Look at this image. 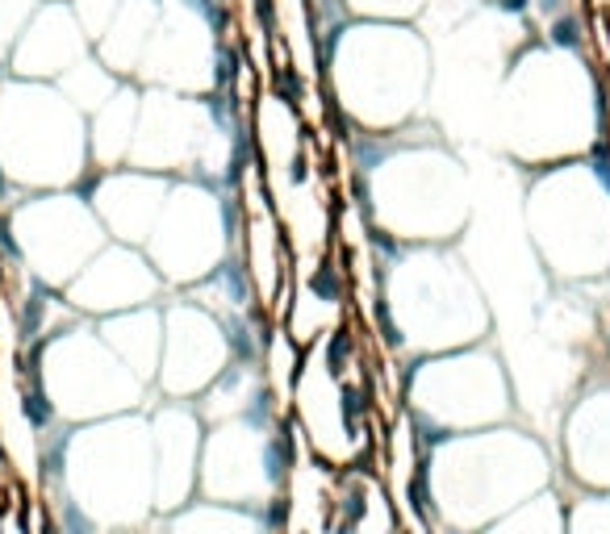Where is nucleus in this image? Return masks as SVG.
<instances>
[{
  "instance_id": "bb28decb",
  "label": "nucleus",
  "mask_w": 610,
  "mask_h": 534,
  "mask_svg": "<svg viewBox=\"0 0 610 534\" xmlns=\"http://www.w3.org/2000/svg\"><path fill=\"white\" fill-rule=\"evenodd\" d=\"M55 88L68 96L80 114L89 117V114H96V109H101L109 96L118 93L121 80L109 68H105L96 55H84L75 68H68L63 75H59V80H55Z\"/></svg>"
},
{
  "instance_id": "9b49d317",
  "label": "nucleus",
  "mask_w": 610,
  "mask_h": 534,
  "mask_svg": "<svg viewBox=\"0 0 610 534\" xmlns=\"http://www.w3.org/2000/svg\"><path fill=\"white\" fill-rule=\"evenodd\" d=\"M289 464H293V435L277 410L210 422L201 439L197 493L201 501L272 513L281 506Z\"/></svg>"
},
{
  "instance_id": "393cba45",
  "label": "nucleus",
  "mask_w": 610,
  "mask_h": 534,
  "mask_svg": "<svg viewBox=\"0 0 610 534\" xmlns=\"http://www.w3.org/2000/svg\"><path fill=\"white\" fill-rule=\"evenodd\" d=\"M164 534H272L268 513L218 506V501H188L185 510L167 513Z\"/></svg>"
},
{
  "instance_id": "2eb2a0df",
  "label": "nucleus",
  "mask_w": 610,
  "mask_h": 534,
  "mask_svg": "<svg viewBox=\"0 0 610 534\" xmlns=\"http://www.w3.org/2000/svg\"><path fill=\"white\" fill-rule=\"evenodd\" d=\"M164 309V351L155 389L164 401H197L238 359L231 330L192 297H172Z\"/></svg>"
},
{
  "instance_id": "c756f323",
  "label": "nucleus",
  "mask_w": 610,
  "mask_h": 534,
  "mask_svg": "<svg viewBox=\"0 0 610 534\" xmlns=\"http://www.w3.org/2000/svg\"><path fill=\"white\" fill-rule=\"evenodd\" d=\"M343 4H352L360 17H389V22L419 17L426 9V0H343Z\"/></svg>"
},
{
  "instance_id": "f03ea898",
  "label": "nucleus",
  "mask_w": 610,
  "mask_h": 534,
  "mask_svg": "<svg viewBox=\"0 0 610 534\" xmlns=\"http://www.w3.org/2000/svg\"><path fill=\"white\" fill-rule=\"evenodd\" d=\"M406 139L394 146H380V134H373L376 155L373 163L355 167L360 180V213L368 230L398 247H439L456 242L472 222L477 188L465 159L444 139Z\"/></svg>"
},
{
  "instance_id": "2f4dec72",
  "label": "nucleus",
  "mask_w": 610,
  "mask_h": 534,
  "mask_svg": "<svg viewBox=\"0 0 610 534\" xmlns=\"http://www.w3.org/2000/svg\"><path fill=\"white\" fill-rule=\"evenodd\" d=\"M589 4H594V9H610V0H589Z\"/></svg>"
},
{
  "instance_id": "f8f14e48",
  "label": "nucleus",
  "mask_w": 610,
  "mask_h": 534,
  "mask_svg": "<svg viewBox=\"0 0 610 534\" xmlns=\"http://www.w3.org/2000/svg\"><path fill=\"white\" fill-rule=\"evenodd\" d=\"M235 192L206 180H172L146 259L167 288H192L235 259Z\"/></svg>"
},
{
  "instance_id": "dca6fc26",
  "label": "nucleus",
  "mask_w": 610,
  "mask_h": 534,
  "mask_svg": "<svg viewBox=\"0 0 610 534\" xmlns=\"http://www.w3.org/2000/svg\"><path fill=\"white\" fill-rule=\"evenodd\" d=\"M218 34L192 0H160V22L142 50L139 80L180 96L218 93Z\"/></svg>"
},
{
  "instance_id": "7ed1b4c3",
  "label": "nucleus",
  "mask_w": 610,
  "mask_h": 534,
  "mask_svg": "<svg viewBox=\"0 0 610 534\" xmlns=\"http://www.w3.org/2000/svg\"><path fill=\"white\" fill-rule=\"evenodd\" d=\"M602 100L586 63L564 50L523 55L493 100L490 146L527 171L582 159L602 142Z\"/></svg>"
},
{
  "instance_id": "5701e85b",
  "label": "nucleus",
  "mask_w": 610,
  "mask_h": 534,
  "mask_svg": "<svg viewBox=\"0 0 610 534\" xmlns=\"http://www.w3.org/2000/svg\"><path fill=\"white\" fill-rule=\"evenodd\" d=\"M139 88L121 84L96 114H89V163H93V171L126 167L130 146H134V126H139Z\"/></svg>"
},
{
  "instance_id": "cd10ccee",
  "label": "nucleus",
  "mask_w": 610,
  "mask_h": 534,
  "mask_svg": "<svg viewBox=\"0 0 610 534\" xmlns=\"http://www.w3.org/2000/svg\"><path fill=\"white\" fill-rule=\"evenodd\" d=\"M564 534H610V493H577L564 501Z\"/></svg>"
},
{
  "instance_id": "f257e3e1",
  "label": "nucleus",
  "mask_w": 610,
  "mask_h": 534,
  "mask_svg": "<svg viewBox=\"0 0 610 534\" xmlns=\"http://www.w3.org/2000/svg\"><path fill=\"white\" fill-rule=\"evenodd\" d=\"M556 480V455L536 430L485 426L426 439L419 518L439 534H477Z\"/></svg>"
},
{
  "instance_id": "412c9836",
  "label": "nucleus",
  "mask_w": 610,
  "mask_h": 534,
  "mask_svg": "<svg viewBox=\"0 0 610 534\" xmlns=\"http://www.w3.org/2000/svg\"><path fill=\"white\" fill-rule=\"evenodd\" d=\"M561 467L589 493H610V380L568 405L561 422Z\"/></svg>"
},
{
  "instance_id": "7c9ffc66",
  "label": "nucleus",
  "mask_w": 610,
  "mask_h": 534,
  "mask_svg": "<svg viewBox=\"0 0 610 534\" xmlns=\"http://www.w3.org/2000/svg\"><path fill=\"white\" fill-rule=\"evenodd\" d=\"M406 534H435V531L426 526L423 518H410V522H406Z\"/></svg>"
},
{
  "instance_id": "6e6552de",
  "label": "nucleus",
  "mask_w": 610,
  "mask_h": 534,
  "mask_svg": "<svg viewBox=\"0 0 610 534\" xmlns=\"http://www.w3.org/2000/svg\"><path fill=\"white\" fill-rule=\"evenodd\" d=\"M89 117L55 84L13 80L0 88V176L25 192L89 180Z\"/></svg>"
},
{
  "instance_id": "39448f33",
  "label": "nucleus",
  "mask_w": 610,
  "mask_h": 534,
  "mask_svg": "<svg viewBox=\"0 0 610 534\" xmlns=\"http://www.w3.org/2000/svg\"><path fill=\"white\" fill-rule=\"evenodd\" d=\"M47 476L59 501L84 513L101 534H139L155 518V467L146 414L84 422L63 439H43Z\"/></svg>"
},
{
  "instance_id": "c85d7f7f",
  "label": "nucleus",
  "mask_w": 610,
  "mask_h": 534,
  "mask_svg": "<svg viewBox=\"0 0 610 534\" xmlns=\"http://www.w3.org/2000/svg\"><path fill=\"white\" fill-rule=\"evenodd\" d=\"M34 13H38V0H0V55L13 50Z\"/></svg>"
},
{
  "instance_id": "473e14b6",
  "label": "nucleus",
  "mask_w": 610,
  "mask_h": 534,
  "mask_svg": "<svg viewBox=\"0 0 610 534\" xmlns=\"http://www.w3.org/2000/svg\"><path fill=\"white\" fill-rule=\"evenodd\" d=\"M497 4H511V0H497Z\"/></svg>"
},
{
  "instance_id": "f3484780",
  "label": "nucleus",
  "mask_w": 610,
  "mask_h": 534,
  "mask_svg": "<svg viewBox=\"0 0 610 534\" xmlns=\"http://www.w3.org/2000/svg\"><path fill=\"white\" fill-rule=\"evenodd\" d=\"M167 293V284L160 280V272L151 268V259L142 247H126V242H105L80 272L63 288V301L89 318H114L126 309H142V305H155Z\"/></svg>"
},
{
  "instance_id": "a211bd4d",
  "label": "nucleus",
  "mask_w": 610,
  "mask_h": 534,
  "mask_svg": "<svg viewBox=\"0 0 610 534\" xmlns=\"http://www.w3.org/2000/svg\"><path fill=\"white\" fill-rule=\"evenodd\" d=\"M146 426H151V467H155V518H167L197 497L206 422L192 401H160L146 414Z\"/></svg>"
},
{
  "instance_id": "aec40b11",
  "label": "nucleus",
  "mask_w": 610,
  "mask_h": 534,
  "mask_svg": "<svg viewBox=\"0 0 610 534\" xmlns=\"http://www.w3.org/2000/svg\"><path fill=\"white\" fill-rule=\"evenodd\" d=\"M89 55V38L75 22L68 4H38V13L30 17L22 38L9 50V63L17 80H34V84H55L68 68H75Z\"/></svg>"
},
{
  "instance_id": "9d476101",
  "label": "nucleus",
  "mask_w": 610,
  "mask_h": 534,
  "mask_svg": "<svg viewBox=\"0 0 610 534\" xmlns=\"http://www.w3.org/2000/svg\"><path fill=\"white\" fill-rule=\"evenodd\" d=\"M401 410L414 418L423 439L469 435L515 418V384L497 351L472 343L410 364Z\"/></svg>"
},
{
  "instance_id": "a878e982",
  "label": "nucleus",
  "mask_w": 610,
  "mask_h": 534,
  "mask_svg": "<svg viewBox=\"0 0 610 534\" xmlns=\"http://www.w3.org/2000/svg\"><path fill=\"white\" fill-rule=\"evenodd\" d=\"M477 534H564V497L556 488H543L531 501L493 518L490 526H481Z\"/></svg>"
},
{
  "instance_id": "0eeeda50",
  "label": "nucleus",
  "mask_w": 610,
  "mask_h": 534,
  "mask_svg": "<svg viewBox=\"0 0 610 534\" xmlns=\"http://www.w3.org/2000/svg\"><path fill=\"white\" fill-rule=\"evenodd\" d=\"M523 230L548 280L594 284L610 276V163L540 167L523 192Z\"/></svg>"
},
{
  "instance_id": "4468645a",
  "label": "nucleus",
  "mask_w": 610,
  "mask_h": 534,
  "mask_svg": "<svg viewBox=\"0 0 610 534\" xmlns=\"http://www.w3.org/2000/svg\"><path fill=\"white\" fill-rule=\"evenodd\" d=\"M235 263L251 284L259 313L277 325L284 313L289 284H293V247L284 238L277 205L259 176V163L251 159V146L235 176Z\"/></svg>"
},
{
  "instance_id": "ddd939ff",
  "label": "nucleus",
  "mask_w": 610,
  "mask_h": 534,
  "mask_svg": "<svg viewBox=\"0 0 610 534\" xmlns=\"http://www.w3.org/2000/svg\"><path fill=\"white\" fill-rule=\"evenodd\" d=\"M4 238L25 276L47 288H59V293L109 242L89 197L75 188L22 197L4 213Z\"/></svg>"
},
{
  "instance_id": "4be33fe9",
  "label": "nucleus",
  "mask_w": 610,
  "mask_h": 534,
  "mask_svg": "<svg viewBox=\"0 0 610 534\" xmlns=\"http://www.w3.org/2000/svg\"><path fill=\"white\" fill-rule=\"evenodd\" d=\"M101 339L118 355L142 384H155L160 372V351H164V309L160 305H142V309H126L114 318L96 322Z\"/></svg>"
},
{
  "instance_id": "1a4fd4ad",
  "label": "nucleus",
  "mask_w": 610,
  "mask_h": 534,
  "mask_svg": "<svg viewBox=\"0 0 610 534\" xmlns=\"http://www.w3.org/2000/svg\"><path fill=\"white\" fill-rule=\"evenodd\" d=\"M25 376L43 389L55 418L71 426L134 414L151 389L109 351L89 318H71L43 343H34Z\"/></svg>"
},
{
  "instance_id": "423d86ee",
  "label": "nucleus",
  "mask_w": 610,
  "mask_h": 534,
  "mask_svg": "<svg viewBox=\"0 0 610 534\" xmlns=\"http://www.w3.org/2000/svg\"><path fill=\"white\" fill-rule=\"evenodd\" d=\"M327 84L355 134H398L423 114L431 55L414 29L352 25L330 43Z\"/></svg>"
},
{
  "instance_id": "6ab92c4d",
  "label": "nucleus",
  "mask_w": 610,
  "mask_h": 534,
  "mask_svg": "<svg viewBox=\"0 0 610 534\" xmlns=\"http://www.w3.org/2000/svg\"><path fill=\"white\" fill-rule=\"evenodd\" d=\"M84 197L93 205L101 230L109 234V242L126 247H146V238L160 222V210L167 201V176L139 171V167H109V171H89Z\"/></svg>"
},
{
  "instance_id": "20e7f679",
  "label": "nucleus",
  "mask_w": 610,
  "mask_h": 534,
  "mask_svg": "<svg viewBox=\"0 0 610 534\" xmlns=\"http://www.w3.org/2000/svg\"><path fill=\"white\" fill-rule=\"evenodd\" d=\"M398 247V242H394ZM493 330L490 301L460 251L439 247H398V256L380 268V305L376 325L380 343L406 355H439L485 343Z\"/></svg>"
},
{
  "instance_id": "b1692460",
  "label": "nucleus",
  "mask_w": 610,
  "mask_h": 534,
  "mask_svg": "<svg viewBox=\"0 0 610 534\" xmlns=\"http://www.w3.org/2000/svg\"><path fill=\"white\" fill-rule=\"evenodd\" d=\"M155 22H160V0H121L109 29L96 38V59L118 80L134 75L142 63V50L151 43Z\"/></svg>"
}]
</instances>
